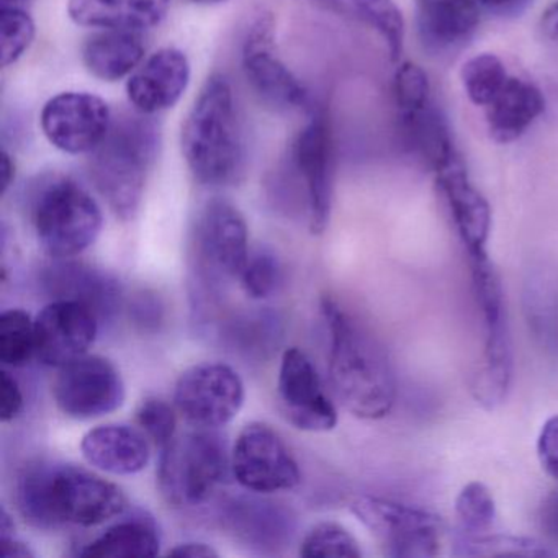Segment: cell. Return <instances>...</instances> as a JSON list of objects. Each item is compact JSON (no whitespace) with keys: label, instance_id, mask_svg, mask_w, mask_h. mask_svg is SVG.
Returning <instances> with one entry per match:
<instances>
[{"label":"cell","instance_id":"cell-1","mask_svg":"<svg viewBox=\"0 0 558 558\" xmlns=\"http://www.w3.org/2000/svg\"><path fill=\"white\" fill-rule=\"evenodd\" d=\"M15 505L37 529L96 527L129 508L125 493L104 476L58 460H32L19 472Z\"/></svg>","mask_w":558,"mask_h":558},{"label":"cell","instance_id":"cell-2","mask_svg":"<svg viewBox=\"0 0 558 558\" xmlns=\"http://www.w3.org/2000/svg\"><path fill=\"white\" fill-rule=\"evenodd\" d=\"M329 332L328 372L336 397L361 420H381L397 401V378L377 339L335 299L322 300Z\"/></svg>","mask_w":558,"mask_h":558},{"label":"cell","instance_id":"cell-3","mask_svg":"<svg viewBox=\"0 0 558 558\" xmlns=\"http://www.w3.org/2000/svg\"><path fill=\"white\" fill-rule=\"evenodd\" d=\"M182 155L195 181L208 187L233 185L246 169V146L230 81L208 77L181 136Z\"/></svg>","mask_w":558,"mask_h":558},{"label":"cell","instance_id":"cell-4","mask_svg":"<svg viewBox=\"0 0 558 558\" xmlns=\"http://www.w3.org/2000/svg\"><path fill=\"white\" fill-rule=\"evenodd\" d=\"M158 149V126L143 116L113 122L102 145L90 153V181L120 220L132 221L138 214Z\"/></svg>","mask_w":558,"mask_h":558},{"label":"cell","instance_id":"cell-5","mask_svg":"<svg viewBox=\"0 0 558 558\" xmlns=\"http://www.w3.org/2000/svg\"><path fill=\"white\" fill-rule=\"evenodd\" d=\"M31 214L38 244L54 260L81 256L104 227L96 198L66 175H51L37 185Z\"/></svg>","mask_w":558,"mask_h":558},{"label":"cell","instance_id":"cell-6","mask_svg":"<svg viewBox=\"0 0 558 558\" xmlns=\"http://www.w3.org/2000/svg\"><path fill=\"white\" fill-rule=\"evenodd\" d=\"M473 292L483 318V352L478 368L472 377L473 398L485 410H495L505 403L511 390L514 374L511 332L505 292L498 270L489 260L488 253L469 256Z\"/></svg>","mask_w":558,"mask_h":558},{"label":"cell","instance_id":"cell-7","mask_svg":"<svg viewBox=\"0 0 558 558\" xmlns=\"http://www.w3.org/2000/svg\"><path fill=\"white\" fill-rule=\"evenodd\" d=\"M218 429H195L162 447L158 486L175 508H197L210 501L231 475V452Z\"/></svg>","mask_w":558,"mask_h":558},{"label":"cell","instance_id":"cell-8","mask_svg":"<svg viewBox=\"0 0 558 558\" xmlns=\"http://www.w3.org/2000/svg\"><path fill=\"white\" fill-rule=\"evenodd\" d=\"M308 116V122L290 146L289 169L303 195L310 231L322 234L331 218L335 142L326 110L315 106Z\"/></svg>","mask_w":558,"mask_h":558},{"label":"cell","instance_id":"cell-9","mask_svg":"<svg viewBox=\"0 0 558 558\" xmlns=\"http://www.w3.org/2000/svg\"><path fill=\"white\" fill-rule=\"evenodd\" d=\"M351 511L388 557L430 558L439 554L442 522L426 509L364 495L352 501Z\"/></svg>","mask_w":558,"mask_h":558},{"label":"cell","instance_id":"cell-10","mask_svg":"<svg viewBox=\"0 0 558 558\" xmlns=\"http://www.w3.org/2000/svg\"><path fill=\"white\" fill-rule=\"evenodd\" d=\"M246 398L243 378L223 362H202L182 372L174 407L195 429H220L240 413Z\"/></svg>","mask_w":558,"mask_h":558},{"label":"cell","instance_id":"cell-11","mask_svg":"<svg viewBox=\"0 0 558 558\" xmlns=\"http://www.w3.org/2000/svg\"><path fill=\"white\" fill-rule=\"evenodd\" d=\"M231 475L256 495L289 492L302 482L299 462L286 440L266 423L246 424L231 449Z\"/></svg>","mask_w":558,"mask_h":558},{"label":"cell","instance_id":"cell-12","mask_svg":"<svg viewBox=\"0 0 558 558\" xmlns=\"http://www.w3.org/2000/svg\"><path fill=\"white\" fill-rule=\"evenodd\" d=\"M243 71L254 93L280 112L315 109L305 84L280 60L272 14H260L251 25L243 45Z\"/></svg>","mask_w":558,"mask_h":558},{"label":"cell","instance_id":"cell-13","mask_svg":"<svg viewBox=\"0 0 558 558\" xmlns=\"http://www.w3.org/2000/svg\"><path fill=\"white\" fill-rule=\"evenodd\" d=\"M195 251L207 283L240 279L251 251L246 218L238 207L225 198L205 204L195 225Z\"/></svg>","mask_w":558,"mask_h":558},{"label":"cell","instance_id":"cell-14","mask_svg":"<svg viewBox=\"0 0 558 558\" xmlns=\"http://www.w3.org/2000/svg\"><path fill=\"white\" fill-rule=\"evenodd\" d=\"M54 403L73 420L106 416L125 403L126 388L119 368L102 355H83L58 368Z\"/></svg>","mask_w":558,"mask_h":558},{"label":"cell","instance_id":"cell-15","mask_svg":"<svg viewBox=\"0 0 558 558\" xmlns=\"http://www.w3.org/2000/svg\"><path fill=\"white\" fill-rule=\"evenodd\" d=\"M277 400L283 417L296 429L328 433L338 424V410L326 393L318 368L300 348L283 351Z\"/></svg>","mask_w":558,"mask_h":558},{"label":"cell","instance_id":"cell-16","mask_svg":"<svg viewBox=\"0 0 558 558\" xmlns=\"http://www.w3.org/2000/svg\"><path fill=\"white\" fill-rule=\"evenodd\" d=\"M40 122L48 142L73 156L96 151L113 123L106 100L89 93L58 94L45 104Z\"/></svg>","mask_w":558,"mask_h":558},{"label":"cell","instance_id":"cell-17","mask_svg":"<svg viewBox=\"0 0 558 558\" xmlns=\"http://www.w3.org/2000/svg\"><path fill=\"white\" fill-rule=\"evenodd\" d=\"M99 316L76 300H51L35 318L37 361L61 368L83 357L99 335Z\"/></svg>","mask_w":558,"mask_h":558},{"label":"cell","instance_id":"cell-18","mask_svg":"<svg viewBox=\"0 0 558 558\" xmlns=\"http://www.w3.org/2000/svg\"><path fill=\"white\" fill-rule=\"evenodd\" d=\"M434 174L466 256L486 253L492 233V207L473 185L462 156H457Z\"/></svg>","mask_w":558,"mask_h":558},{"label":"cell","instance_id":"cell-19","mask_svg":"<svg viewBox=\"0 0 558 558\" xmlns=\"http://www.w3.org/2000/svg\"><path fill=\"white\" fill-rule=\"evenodd\" d=\"M191 83V63L184 51L162 48L149 57L126 83V94L136 112L155 116L172 109Z\"/></svg>","mask_w":558,"mask_h":558},{"label":"cell","instance_id":"cell-20","mask_svg":"<svg viewBox=\"0 0 558 558\" xmlns=\"http://www.w3.org/2000/svg\"><path fill=\"white\" fill-rule=\"evenodd\" d=\"M41 287L51 300H76L94 310L100 322L112 319L122 306L119 280L86 264L57 259L44 269Z\"/></svg>","mask_w":558,"mask_h":558},{"label":"cell","instance_id":"cell-21","mask_svg":"<svg viewBox=\"0 0 558 558\" xmlns=\"http://www.w3.org/2000/svg\"><path fill=\"white\" fill-rule=\"evenodd\" d=\"M151 440L129 424H102L84 434L81 452L94 469L116 476L143 472L151 459Z\"/></svg>","mask_w":558,"mask_h":558},{"label":"cell","instance_id":"cell-22","mask_svg":"<svg viewBox=\"0 0 558 558\" xmlns=\"http://www.w3.org/2000/svg\"><path fill=\"white\" fill-rule=\"evenodd\" d=\"M220 514L234 537L259 550L283 547L293 534L290 512L267 499L231 498L221 506Z\"/></svg>","mask_w":558,"mask_h":558},{"label":"cell","instance_id":"cell-23","mask_svg":"<svg viewBox=\"0 0 558 558\" xmlns=\"http://www.w3.org/2000/svg\"><path fill=\"white\" fill-rule=\"evenodd\" d=\"M397 112L404 148L410 149L433 172L460 156L449 122L433 97L423 102L398 106Z\"/></svg>","mask_w":558,"mask_h":558},{"label":"cell","instance_id":"cell-24","mask_svg":"<svg viewBox=\"0 0 558 558\" xmlns=\"http://www.w3.org/2000/svg\"><path fill=\"white\" fill-rule=\"evenodd\" d=\"M478 24L475 0H416L417 35L430 53H449L465 47Z\"/></svg>","mask_w":558,"mask_h":558},{"label":"cell","instance_id":"cell-25","mask_svg":"<svg viewBox=\"0 0 558 558\" xmlns=\"http://www.w3.org/2000/svg\"><path fill=\"white\" fill-rule=\"evenodd\" d=\"M171 0H68V14L81 27L143 34L165 21Z\"/></svg>","mask_w":558,"mask_h":558},{"label":"cell","instance_id":"cell-26","mask_svg":"<svg viewBox=\"0 0 558 558\" xmlns=\"http://www.w3.org/2000/svg\"><path fill=\"white\" fill-rule=\"evenodd\" d=\"M544 110L545 99L535 84L509 76L495 99L485 107L489 136L501 145L515 142Z\"/></svg>","mask_w":558,"mask_h":558},{"label":"cell","instance_id":"cell-27","mask_svg":"<svg viewBox=\"0 0 558 558\" xmlns=\"http://www.w3.org/2000/svg\"><path fill=\"white\" fill-rule=\"evenodd\" d=\"M161 531L149 512L135 511L106 529L99 537L84 545L77 555L84 558L156 557L161 551Z\"/></svg>","mask_w":558,"mask_h":558},{"label":"cell","instance_id":"cell-28","mask_svg":"<svg viewBox=\"0 0 558 558\" xmlns=\"http://www.w3.org/2000/svg\"><path fill=\"white\" fill-rule=\"evenodd\" d=\"M145 51V44L138 32H97L84 44V66L97 80L117 83L138 70Z\"/></svg>","mask_w":558,"mask_h":558},{"label":"cell","instance_id":"cell-29","mask_svg":"<svg viewBox=\"0 0 558 558\" xmlns=\"http://www.w3.org/2000/svg\"><path fill=\"white\" fill-rule=\"evenodd\" d=\"M522 312L529 331L545 349L558 345V270L537 264L527 270L522 286Z\"/></svg>","mask_w":558,"mask_h":558},{"label":"cell","instance_id":"cell-30","mask_svg":"<svg viewBox=\"0 0 558 558\" xmlns=\"http://www.w3.org/2000/svg\"><path fill=\"white\" fill-rule=\"evenodd\" d=\"M323 11L364 25L384 40L391 61H398L404 48V19L395 0H310Z\"/></svg>","mask_w":558,"mask_h":558},{"label":"cell","instance_id":"cell-31","mask_svg":"<svg viewBox=\"0 0 558 558\" xmlns=\"http://www.w3.org/2000/svg\"><path fill=\"white\" fill-rule=\"evenodd\" d=\"M456 557H555L557 550L544 542L522 535L493 534L453 535Z\"/></svg>","mask_w":558,"mask_h":558},{"label":"cell","instance_id":"cell-32","mask_svg":"<svg viewBox=\"0 0 558 558\" xmlns=\"http://www.w3.org/2000/svg\"><path fill=\"white\" fill-rule=\"evenodd\" d=\"M37 359L35 319L25 310H5L0 315V362L4 367L21 368Z\"/></svg>","mask_w":558,"mask_h":558},{"label":"cell","instance_id":"cell-33","mask_svg":"<svg viewBox=\"0 0 558 558\" xmlns=\"http://www.w3.org/2000/svg\"><path fill=\"white\" fill-rule=\"evenodd\" d=\"M505 64L496 54L482 53L470 58L460 70L463 89L470 102L485 109L508 81Z\"/></svg>","mask_w":558,"mask_h":558},{"label":"cell","instance_id":"cell-34","mask_svg":"<svg viewBox=\"0 0 558 558\" xmlns=\"http://www.w3.org/2000/svg\"><path fill=\"white\" fill-rule=\"evenodd\" d=\"M496 502L492 489L482 482H470L460 489L456 499L457 532L482 535L492 532L496 522Z\"/></svg>","mask_w":558,"mask_h":558},{"label":"cell","instance_id":"cell-35","mask_svg":"<svg viewBox=\"0 0 558 558\" xmlns=\"http://www.w3.org/2000/svg\"><path fill=\"white\" fill-rule=\"evenodd\" d=\"M303 558H361L362 550L354 535L338 522L323 521L313 525L300 545Z\"/></svg>","mask_w":558,"mask_h":558},{"label":"cell","instance_id":"cell-36","mask_svg":"<svg viewBox=\"0 0 558 558\" xmlns=\"http://www.w3.org/2000/svg\"><path fill=\"white\" fill-rule=\"evenodd\" d=\"M34 19L24 8L0 9V64L17 63L35 40Z\"/></svg>","mask_w":558,"mask_h":558},{"label":"cell","instance_id":"cell-37","mask_svg":"<svg viewBox=\"0 0 558 558\" xmlns=\"http://www.w3.org/2000/svg\"><path fill=\"white\" fill-rule=\"evenodd\" d=\"M282 264L269 250L251 253L240 280L244 293L253 300H266L277 292L282 283Z\"/></svg>","mask_w":558,"mask_h":558},{"label":"cell","instance_id":"cell-38","mask_svg":"<svg viewBox=\"0 0 558 558\" xmlns=\"http://www.w3.org/2000/svg\"><path fill=\"white\" fill-rule=\"evenodd\" d=\"M178 410L161 398H146L136 411V423L158 447L168 446L178 436Z\"/></svg>","mask_w":558,"mask_h":558},{"label":"cell","instance_id":"cell-39","mask_svg":"<svg viewBox=\"0 0 558 558\" xmlns=\"http://www.w3.org/2000/svg\"><path fill=\"white\" fill-rule=\"evenodd\" d=\"M537 457L545 473L558 482V414L548 417L538 433Z\"/></svg>","mask_w":558,"mask_h":558},{"label":"cell","instance_id":"cell-40","mask_svg":"<svg viewBox=\"0 0 558 558\" xmlns=\"http://www.w3.org/2000/svg\"><path fill=\"white\" fill-rule=\"evenodd\" d=\"M24 391L11 372L2 371V393H0V420L11 423L24 410Z\"/></svg>","mask_w":558,"mask_h":558},{"label":"cell","instance_id":"cell-41","mask_svg":"<svg viewBox=\"0 0 558 558\" xmlns=\"http://www.w3.org/2000/svg\"><path fill=\"white\" fill-rule=\"evenodd\" d=\"M538 527L542 534L551 542L558 544V489L548 493L538 506Z\"/></svg>","mask_w":558,"mask_h":558},{"label":"cell","instance_id":"cell-42","mask_svg":"<svg viewBox=\"0 0 558 558\" xmlns=\"http://www.w3.org/2000/svg\"><path fill=\"white\" fill-rule=\"evenodd\" d=\"M132 312L135 313L136 323H140V325L156 326L161 322V305H159L158 300L153 299V295H148V293L140 295V299L133 305Z\"/></svg>","mask_w":558,"mask_h":558},{"label":"cell","instance_id":"cell-43","mask_svg":"<svg viewBox=\"0 0 558 558\" xmlns=\"http://www.w3.org/2000/svg\"><path fill=\"white\" fill-rule=\"evenodd\" d=\"M171 557L178 558H217L220 557L217 550L210 544L205 542L191 541L182 542L169 550Z\"/></svg>","mask_w":558,"mask_h":558},{"label":"cell","instance_id":"cell-44","mask_svg":"<svg viewBox=\"0 0 558 558\" xmlns=\"http://www.w3.org/2000/svg\"><path fill=\"white\" fill-rule=\"evenodd\" d=\"M0 557L2 558H34L35 551L15 535L0 538Z\"/></svg>","mask_w":558,"mask_h":558},{"label":"cell","instance_id":"cell-45","mask_svg":"<svg viewBox=\"0 0 558 558\" xmlns=\"http://www.w3.org/2000/svg\"><path fill=\"white\" fill-rule=\"evenodd\" d=\"M475 4L498 14H515L529 4V0H475Z\"/></svg>","mask_w":558,"mask_h":558},{"label":"cell","instance_id":"cell-46","mask_svg":"<svg viewBox=\"0 0 558 558\" xmlns=\"http://www.w3.org/2000/svg\"><path fill=\"white\" fill-rule=\"evenodd\" d=\"M541 28L548 40L558 44V0L542 14Z\"/></svg>","mask_w":558,"mask_h":558},{"label":"cell","instance_id":"cell-47","mask_svg":"<svg viewBox=\"0 0 558 558\" xmlns=\"http://www.w3.org/2000/svg\"><path fill=\"white\" fill-rule=\"evenodd\" d=\"M0 169H2V195H5L15 181V162L8 151H2V165H0Z\"/></svg>","mask_w":558,"mask_h":558},{"label":"cell","instance_id":"cell-48","mask_svg":"<svg viewBox=\"0 0 558 558\" xmlns=\"http://www.w3.org/2000/svg\"><path fill=\"white\" fill-rule=\"evenodd\" d=\"M28 0H0V9L2 8H24Z\"/></svg>","mask_w":558,"mask_h":558},{"label":"cell","instance_id":"cell-49","mask_svg":"<svg viewBox=\"0 0 558 558\" xmlns=\"http://www.w3.org/2000/svg\"><path fill=\"white\" fill-rule=\"evenodd\" d=\"M189 2H192V4H198V5H214V4H220V2H227V0H189Z\"/></svg>","mask_w":558,"mask_h":558}]
</instances>
